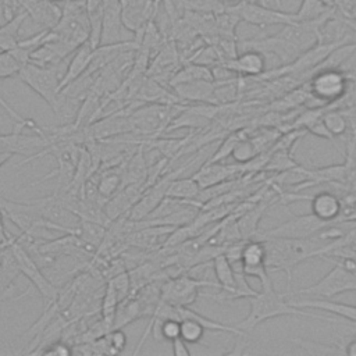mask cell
Returning a JSON list of instances; mask_svg holds the SVG:
<instances>
[{
  "mask_svg": "<svg viewBox=\"0 0 356 356\" xmlns=\"http://www.w3.org/2000/svg\"><path fill=\"white\" fill-rule=\"evenodd\" d=\"M200 191H202V188L193 177H189V178L175 177L174 179H171V182L168 185L167 197L177 199L181 202L196 200Z\"/></svg>",
  "mask_w": 356,
  "mask_h": 356,
  "instance_id": "7402d4cb",
  "label": "cell"
},
{
  "mask_svg": "<svg viewBox=\"0 0 356 356\" xmlns=\"http://www.w3.org/2000/svg\"><path fill=\"white\" fill-rule=\"evenodd\" d=\"M108 284L115 289L120 302L129 296V285H131V281H129V275H128L127 273L117 274L114 278H111V281H108Z\"/></svg>",
  "mask_w": 356,
  "mask_h": 356,
  "instance_id": "83f0119b",
  "label": "cell"
},
{
  "mask_svg": "<svg viewBox=\"0 0 356 356\" xmlns=\"http://www.w3.org/2000/svg\"><path fill=\"white\" fill-rule=\"evenodd\" d=\"M79 1H83V3H85V1H86V0H79Z\"/></svg>",
  "mask_w": 356,
  "mask_h": 356,
  "instance_id": "f35d334b",
  "label": "cell"
},
{
  "mask_svg": "<svg viewBox=\"0 0 356 356\" xmlns=\"http://www.w3.org/2000/svg\"><path fill=\"white\" fill-rule=\"evenodd\" d=\"M285 298H286L285 293L277 292L273 284L267 286H261V291H257L256 295L249 298V313L236 327L248 334L263 321L274 317H281V316H303V317H310L317 320H325L330 323L338 321V318L335 317L305 312L300 307L292 306L289 300H286Z\"/></svg>",
  "mask_w": 356,
  "mask_h": 356,
  "instance_id": "7a4b0ae2",
  "label": "cell"
},
{
  "mask_svg": "<svg viewBox=\"0 0 356 356\" xmlns=\"http://www.w3.org/2000/svg\"><path fill=\"white\" fill-rule=\"evenodd\" d=\"M328 222L321 221L313 213L305 216H296L291 220L282 222L281 225L264 231L263 234H256V239L263 238H310L316 235Z\"/></svg>",
  "mask_w": 356,
  "mask_h": 356,
  "instance_id": "8fae6325",
  "label": "cell"
},
{
  "mask_svg": "<svg viewBox=\"0 0 356 356\" xmlns=\"http://www.w3.org/2000/svg\"><path fill=\"white\" fill-rule=\"evenodd\" d=\"M352 17L356 19V10H353V13H352Z\"/></svg>",
  "mask_w": 356,
  "mask_h": 356,
  "instance_id": "74e56055",
  "label": "cell"
},
{
  "mask_svg": "<svg viewBox=\"0 0 356 356\" xmlns=\"http://www.w3.org/2000/svg\"><path fill=\"white\" fill-rule=\"evenodd\" d=\"M25 129H29L26 124L14 122V128L10 134H0V153H8L13 156L15 154L31 156L22 161V163H26L35 154L49 147L51 143L57 142L53 134L36 132V135H28V134H24Z\"/></svg>",
  "mask_w": 356,
  "mask_h": 356,
  "instance_id": "8992f818",
  "label": "cell"
},
{
  "mask_svg": "<svg viewBox=\"0 0 356 356\" xmlns=\"http://www.w3.org/2000/svg\"><path fill=\"white\" fill-rule=\"evenodd\" d=\"M10 246L14 253L15 261L18 264L19 273L31 281V284L38 289L40 296L46 300V305L50 306L57 299V295H58L57 288L53 285V282L50 280H47V277L43 274L39 263L33 259V256L24 246V243L18 239V236L10 235Z\"/></svg>",
  "mask_w": 356,
  "mask_h": 356,
  "instance_id": "52a82bcc",
  "label": "cell"
},
{
  "mask_svg": "<svg viewBox=\"0 0 356 356\" xmlns=\"http://www.w3.org/2000/svg\"><path fill=\"white\" fill-rule=\"evenodd\" d=\"M3 209L0 206V243L6 242L8 239V234H7V229L4 227V218H3Z\"/></svg>",
  "mask_w": 356,
  "mask_h": 356,
  "instance_id": "1f68e13d",
  "label": "cell"
},
{
  "mask_svg": "<svg viewBox=\"0 0 356 356\" xmlns=\"http://www.w3.org/2000/svg\"><path fill=\"white\" fill-rule=\"evenodd\" d=\"M203 286L218 289L217 282L200 280L188 274L170 277V280L160 286V299L172 306H189L197 299Z\"/></svg>",
  "mask_w": 356,
  "mask_h": 356,
  "instance_id": "ba28073f",
  "label": "cell"
},
{
  "mask_svg": "<svg viewBox=\"0 0 356 356\" xmlns=\"http://www.w3.org/2000/svg\"><path fill=\"white\" fill-rule=\"evenodd\" d=\"M13 157V154H8V153H0V167L7 163L10 159Z\"/></svg>",
  "mask_w": 356,
  "mask_h": 356,
  "instance_id": "836d02e7",
  "label": "cell"
},
{
  "mask_svg": "<svg viewBox=\"0 0 356 356\" xmlns=\"http://www.w3.org/2000/svg\"><path fill=\"white\" fill-rule=\"evenodd\" d=\"M312 213L324 222H332L341 213V200L331 192H318L310 199Z\"/></svg>",
  "mask_w": 356,
  "mask_h": 356,
  "instance_id": "d6986e66",
  "label": "cell"
},
{
  "mask_svg": "<svg viewBox=\"0 0 356 356\" xmlns=\"http://www.w3.org/2000/svg\"><path fill=\"white\" fill-rule=\"evenodd\" d=\"M239 165H225L220 164V161H206L192 177L197 181L202 189L217 185L227 179H234V177L241 172Z\"/></svg>",
  "mask_w": 356,
  "mask_h": 356,
  "instance_id": "e0dca14e",
  "label": "cell"
},
{
  "mask_svg": "<svg viewBox=\"0 0 356 356\" xmlns=\"http://www.w3.org/2000/svg\"><path fill=\"white\" fill-rule=\"evenodd\" d=\"M192 81H214L211 68L207 65L191 63L184 67H179L175 74L170 79V86L184 83V82H192Z\"/></svg>",
  "mask_w": 356,
  "mask_h": 356,
  "instance_id": "603a6c76",
  "label": "cell"
},
{
  "mask_svg": "<svg viewBox=\"0 0 356 356\" xmlns=\"http://www.w3.org/2000/svg\"><path fill=\"white\" fill-rule=\"evenodd\" d=\"M257 147L256 145L253 143L252 139H248V138H242L236 142V145L234 146L232 149V159L238 163V164H246L249 163L250 160H253L257 154Z\"/></svg>",
  "mask_w": 356,
  "mask_h": 356,
  "instance_id": "4316f807",
  "label": "cell"
},
{
  "mask_svg": "<svg viewBox=\"0 0 356 356\" xmlns=\"http://www.w3.org/2000/svg\"><path fill=\"white\" fill-rule=\"evenodd\" d=\"M229 70L236 75L242 76H260L267 68L266 54L256 49H248L246 51L238 54L235 58L224 61Z\"/></svg>",
  "mask_w": 356,
  "mask_h": 356,
  "instance_id": "9a60e30c",
  "label": "cell"
},
{
  "mask_svg": "<svg viewBox=\"0 0 356 356\" xmlns=\"http://www.w3.org/2000/svg\"><path fill=\"white\" fill-rule=\"evenodd\" d=\"M95 50L96 49L90 44V42L86 40L72 51L71 60L67 64L64 74L61 75L60 93L65 86L81 78L89 70V65L92 64V60L95 57Z\"/></svg>",
  "mask_w": 356,
  "mask_h": 356,
  "instance_id": "4fadbf2b",
  "label": "cell"
},
{
  "mask_svg": "<svg viewBox=\"0 0 356 356\" xmlns=\"http://www.w3.org/2000/svg\"><path fill=\"white\" fill-rule=\"evenodd\" d=\"M338 8L330 6L323 0H302L299 8L293 13L298 22H310L335 15Z\"/></svg>",
  "mask_w": 356,
  "mask_h": 356,
  "instance_id": "ffe728a7",
  "label": "cell"
},
{
  "mask_svg": "<svg viewBox=\"0 0 356 356\" xmlns=\"http://www.w3.org/2000/svg\"><path fill=\"white\" fill-rule=\"evenodd\" d=\"M72 352V349L64 343V342H56L51 345V348H49L47 350H43V353H50V355H70Z\"/></svg>",
  "mask_w": 356,
  "mask_h": 356,
  "instance_id": "4dcf8cb0",
  "label": "cell"
},
{
  "mask_svg": "<svg viewBox=\"0 0 356 356\" xmlns=\"http://www.w3.org/2000/svg\"><path fill=\"white\" fill-rule=\"evenodd\" d=\"M323 259L331 261L332 268L321 277L317 282L310 286L298 289V291H285V296H309V298H324L331 299L343 292L356 291V275L349 271L339 260H334L330 256H321Z\"/></svg>",
  "mask_w": 356,
  "mask_h": 356,
  "instance_id": "3957f363",
  "label": "cell"
},
{
  "mask_svg": "<svg viewBox=\"0 0 356 356\" xmlns=\"http://www.w3.org/2000/svg\"><path fill=\"white\" fill-rule=\"evenodd\" d=\"M182 104L170 103H149L139 106L127 114L131 132L136 134H159L165 132L172 118L181 111Z\"/></svg>",
  "mask_w": 356,
  "mask_h": 356,
  "instance_id": "5b68a950",
  "label": "cell"
},
{
  "mask_svg": "<svg viewBox=\"0 0 356 356\" xmlns=\"http://www.w3.org/2000/svg\"><path fill=\"white\" fill-rule=\"evenodd\" d=\"M124 185V178H122V171L121 170H107L106 172H103V175L99 179L97 191L99 195L104 199L114 196L118 189H121V186Z\"/></svg>",
  "mask_w": 356,
  "mask_h": 356,
  "instance_id": "cb8c5ba5",
  "label": "cell"
},
{
  "mask_svg": "<svg viewBox=\"0 0 356 356\" xmlns=\"http://www.w3.org/2000/svg\"><path fill=\"white\" fill-rule=\"evenodd\" d=\"M182 11L196 14H220L225 10V6L218 0H177Z\"/></svg>",
  "mask_w": 356,
  "mask_h": 356,
  "instance_id": "d4e9b609",
  "label": "cell"
},
{
  "mask_svg": "<svg viewBox=\"0 0 356 356\" xmlns=\"http://www.w3.org/2000/svg\"><path fill=\"white\" fill-rule=\"evenodd\" d=\"M292 306L300 307V309H314V310H323L325 313L334 314L338 318H343L352 323H356V306L346 305L341 302H334L324 298H300L289 300Z\"/></svg>",
  "mask_w": 356,
  "mask_h": 356,
  "instance_id": "2e32d148",
  "label": "cell"
},
{
  "mask_svg": "<svg viewBox=\"0 0 356 356\" xmlns=\"http://www.w3.org/2000/svg\"><path fill=\"white\" fill-rule=\"evenodd\" d=\"M266 248V266L268 271L286 274V291H289L292 271L298 264L310 259L330 254L339 246V241L327 242L317 234L310 238H263Z\"/></svg>",
  "mask_w": 356,
  "mask_h": 356,
  "instance_id": "6da1fadb",
  "label": "cell"
},
{
  "mask_svg": "<svg viewBox=\"0 0 356 356\" xmlns=\"http://www.w3.org/2000/svg\"><path fill=\"white\" fill-rule=\"evenodd\" d=\"M43 1H50V3H57V1H65V0H43Z\"/></svg>",
  "mask_w": 356,
  "mask_h": 356,
  "instance_id": "d590c367",
  "label": "cell"
},
{
  "mask_svg": "<svg viewBox=\"0 0 356 356\" xmlns=\"http://www.w3.org/2000/svg\"><path fill=\"white\" fill-rule=\"evenodd\" d=\"M122 8L120 0H103V22L102 40L103 44H114L120 42L122 26Z\"/></svg>",
  "mask_w": 356,
  "mask_h": 356,
  "instance_id": "5bb4252c",
  "label": "cell"
},
{
  "mask_svg": "<svg viewBox=\"0 0 356 356\" xmlns=\"http://www.w3.org/2000/svg\"><path fill=\"white\" fill-rule=\"evenodd\" d=\"M218 85L214 81H192L171 86L172 92L181 102L211 103Z\"/></svg>",
  "mask_w": 356,
  "mask_h": 356,
  "instance_id": "ac0fdd59",
  "label": "cell"
},
{
  "mask_svg": "<svg viewBox=\"0 0 356 356\" xmlns=\"http://www.w3.org/2000/svg\"><path fill=\"white\" fill-rule=\"evenodd\" d=\"M323 122L327 127L328 132L332 135V138L345 134L348 128V120L345 114L338 110H330L323 113Z\"/></svg>",
  "mask_w": 356,
  "mask_h": 356,
  "instance_id": "484cf974",
  "label": "cell"
},
{
  "mask_svg": "<svg viewBox=\"0 0 356 356\" xmlns=\"http://www.w3.org/2000/svg\"><path fill=\"white\" fill-rule=\"evenodd\" d=\"M343 353L348 356H356V338H352L345 346H343Z\"/></svg>",
  "mask_w": 356,
  "mask_h": 356,
  "instance_id": "d6a6232c",
  "label": "cell"
},
{
  "mask_svg": "<svg viewBox=\"0 0 356 356\" xmlns=\"http://www.w3.org/2000/svg\"><path fill=\"white\" fill-rule=\"evenodd\" d=\"M275 3H277L278 7H281V0H275Z\"/></svg>",
  "mask_w": 356,
  "mask_h": 356,
  "instance_id": "8d00e7d4",
  "label": "cell"
},
{
  "mask_svg": "<svg viewBox=\"0 0 356 356\" xmlns=\"http://www.w3.org/2000/svg\"><path fill=\"white\" fill-rule=\"evenodd\" d=\"M107 341H108L111 353H120L127 346V335L122 331V328H113L107 334Z\"/></svg>",
  "mask_w": 356,
  "mask_h": 356,
  "instance_id": "f1b7e54d",
  "label": "cell"
},
{
  "mask_svg": "<svg viewBox=\"0 0 356 356\" xmlns=\"http://www.w3.org/2000/svg\"><path fill=\"white\" fill-rule=\"evenodd\" d=\"M221 4H224L225 7H229V6H235V4H238V3H241V1H243V0H218Z\"/></svg>",
  "mask_w": 356,
  "mask_h": 356,
  "instance_id": "e575fe53",
  "label": "cell"
},
{
  "mask_svg": "<svg viewBox=\"0 0 356 356\" xmlns=\"http://www.w3.org/2000/svg\"><path fill=\"white\" fill-rule=\"evenodd\" d=\"M171 343H172V353L175 356H189L191 355V350L188 349V343L181 337L172 339Z\"/></svg>",
  "mask_w": 356,
  "mask_h": 356,
  "instance_id": "f546056e",
  "label": "cell"
},
{
  "mask_svg": "<svg viewBox=\"0 0 356 356\" xmlns=\"http://www.w3.org/2000/svg\"><path fill=\"white\" fill-rule=\"evenodd\" d=\"M28 17V13L22 8L13 19L0 25V51H8L17 47L19 29Z\"/></svg>",
  "mask_w": 356,
  "mask_h": 356,
  "instance_id": "44dd1931",
  "label": "cell"
},
{
  "mask_svg": "<svg viewBox=\"0 0 356 356\" xmlns=\"http://www.w3.org/2000/svg\"><path fill=\"white\" fill-rule=\"evenodd\" d=\"M58 65L54 67H43L33 63H26L21 67L18 72V78L28 88H31L38 96H40L46 104L57 111L60 103V81L61 75L58 72Z\"/></svg>",
  "mask_w": 356,
  "mask_h": 356,
  "instance_id": "277c9868",
  "label": "cell"
},
{
  "mask_svg": "<svg viewBox=\"0 0 356 356\" xmlns=\"http://www.w3.org/2000/svg\"><path fill=\"white\" fill-rule=\"evenodd\" d=\"M348 88L346 75L338 68H318L310 76L309 92L313 99L321 104H330L339 100Z\"/></svg>",
  "mask_w": 356,
  "mask_h": 356,
  "instance_id": "9c48e42d",
  "label": "cell"
},
{
  "mask_svg": "<svg viewBox=\"0 0 356 356\" xmlns=\"http://www.w3.org/2000/svg\"><path fill=\"white\" fill-rule=\"evenodd\" d=\"M227 8L235 13L241 21H245L250 25H256L260 28L270 26V25L285 26V25H293L298 22L293 13H285L282 10H278V11L271 10L254 0H243Z\"/></svg>",
  "mask_w": 356,
  "mask_h": 356,
  "instance_id": "30bf717a",
  "label": "cell"
},
{
  "mask_svg": "<svg viewBox=\"0 0 356 356\" xmlns=\"http://www.w3.org/2000/svg\"><path fill=\"white\" fill-rule=\"evenodd\" d=\"M241 268L246 277H254L260 281L261 286L271 285L268 268L266 266V248L261 239H248L242 249Z\"/></svg>",
  "mask_w": 356,
  "mask_h": 356,
  "instance_id": "7c38bea8",
  "label": "cell"
}]
</instances>
